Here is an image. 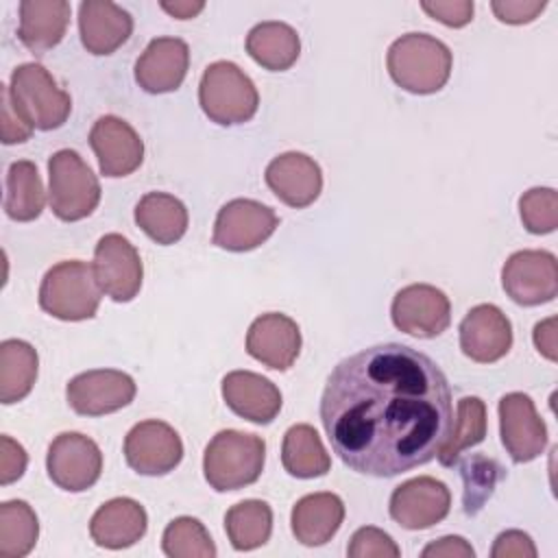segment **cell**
Returning <instances> with one entry per match:
<instances>
[{
    "mask_svg": "<svg viewBox=\"0 0 558 558\" xmlns=\"http://www.w3.org/2000/svg\"><path fill=\"white\" fill-rule=\"evenodd\" d=\"M320 421L344 466L395 477L438 456L453 425L451 388L427 353L401 342L373 344L333 366Z\"/></svg>",
    "mask_w": 558,
    "mask_h": 558,
    "instance_id": "6da1fadb",
    "label": "cell"
},
{
    "mask_svg": "<svg viewBox=\"0 0 558 558\" xmlns=\"http://www.w3.org/2000/svg\"><path fill=\"white\" fill-rule=\"evenodd\" d=\"M453 57L447 44L427 33H405L395 39L386 54L390 78L405 92L427 96L445 87Z\"/></svg>",
    "mask_w": 558,
    "mask_h": 558,
    "instance_id": "7a4b0ae2",
    "label": "cell"
},
{
    "mask_svg": "<svg viewBox=\"0 0 558 558\" xmlns=\"http://www.w3.org/2000/svg\"><path fill=\"white\" fill-rule=\"evenodd\" d=\"M264 462L266 442L262 436L222 429L205 447L203 473L207 484L218 493L240 490L259 480Z\"/></svg>",
    "mask_w": 558,
    "mask_h": 558,
    "instance_id": "3957f363",
    "label": "cell"
},
{
    "mask_svg": "<svg viewBox=\"0 0 558 558\" xmlns=\"http://www.w3.org/2000/svg\"><path fill=\"white\" fill-rule=\"evenodd\" d=\"M102 288L94 266L81 259H65L48 268L39 286V307L68 323L94 318Z\"/></svg>",
    "mask_w": 558,
    "mask_h": 558,
    "instance_id": "277c9868",
    "label": "cell"
},
{
    "mask_svg": "<svg viewBox=\"0 0 558 558\" xmlns=\"http://www.w3.org/2000/svg\"><path fill=\"white\" fill-rule=\"evenodd\" d=\"M198 102L211 122L233 126L248 122L257 113L259 94L251 76L235 63L214 61L201 76Z\"/></svg>",
    "mask_w": 558,
    "mask_h": 558,
    "instance_id": "5b68a950",
    "label": "cell"
},
{
    "mask_svg": "<svg viewBox=\"0 0 558 558\" xmlns=\"http://www.w3.org/2000/svg\"><path fill=\"white\" fill-rule=\"evenodd\" d=\"M9 98L26 124L39 131H52L65 124L72 111V98L57 85L41 63H22L13 70Z\"/></svg>",
    "mask_w": 558,
    "mask_h": 558,
    "instance_id": "8992f818",
    "label": "cell"
},
{
    "mask_svg": "<svg viewBox=\"0 0 558 558\" xmlns=\"http://www.w3.org/2000/svg\"><path fill=\"white\" fill-rule=\"evenodd\" d=\"M48 185L50 209L63 222L87 218L100 203L96 174L72 148H61L48 159Z\"/></svg>",
    "mask_w": 558,
    "mask_h": 558,
    "instance_id": "52a82bcc",
    "label": "cell"
},
{
    "mask_svg": "<svg viewBox=\"0 0 558 558\" xmlns=\"http://www.w3.org/2000/svg\"><path fill=\"white\" fill-rule=\"evenodd\" d=\"M504 292L523 307L549 303L558 294V262L549 251L512 253L501 268Z\"/></svg>",
    "mask_w": 558,
    "mask_h": 558,
    "instance_id": "ba28073f",
    "label": "cell"
},
{
    "mask_svg": "<svg viewBox=\"0 0 558 558\" xmlns=\"http://www.w3.org/2000/svg\"><path fill=\"white\" fill-rule=\"evenodd\" d=\"M279 227L277 214L253 198H233L225 203L214 222L211 242L231 253H244L262 246Z\"/></svg>",
    "mask_w": 558,
    "mask_h": 558,
    "instance_id": "9c48e42d",
    "label": "cell"
},
{
    "mask_svg": "<svg viewBox=\"0 0 558 558\" xmlns=\"http://www.w3.org/2000/svg\"><path fill=\"white\" fill-rule=\"evenodd\" d=\"M48 477L68 493L92 488L102 473L100 447L85 434L63 432L54 436L46 453Z\"/></svg>",
    "mask_w": 558,
    "mask_h": 558,
    "instance_id": "30bf717a",
    "label": "cell"
},
{
    "mask_svg": "<svg viewBox=\"0 0 558 558\" xmlns=\"http://www.w3.org/2000/svg\"><path fill=\"white\" fill-rule=\"evenodd\" d=\"M392 323L399 331L414 338H436L451 323L449 296L429 283L401 288L390 305Z\"/></svg>",
    "mask_w": 558,
    "mask_h": 558,
    "instance_id": "8fae6325",
    "label": "cell"
},
{
    "mask_svg": "<svg viewBox=\"0 0 558 558\" xmlns=\"http://www.w3.org/2000/svg\"><path fill=\"white\" fill-rule=\"evenodd\" d=\"M135 381L116 368H94L74 375L65 386L68 405L81 416H102L135 399Z\"/></svg>",
    "mask_w": 558,
    "mask_h": 558,
    "instance_id": "7c38bea8",
    "label": "cell"
},
{
    "mask_svg": "<svg viewBox=\"0 0 558 558\" xmlns=\"http://www.w3.org/2000/svg\"><path fill=\"white\" fill-rule=\"evenodd\" d=\"M124 460L140 475H166L183 460L181 436L163 421H142L124 438Z\"/></svg>",
    "mask_w": 558,
    "mask_h": 558,
    "instance_id": "4fadbf2b",
    "label": "cell"
},
{
    "mask_svg": "<svg viewBox=\"0 0 558 558\" xmlns=\"http://www.w3.org/2000/svg\"><path fill=\"white\" fill-rule=\"evenodd\" d=\"M94 272L107 296L129 303L140 294L144 266L137 248L120 233H107L94 248Z\"/></svg>",
    "mask_w": 558,
    "mask_h": 558,
    "instance_id": "5bb4252c",
    "label": "cell"
},
{
    "mask_svg": "<svg viewBox=\"0 0 558 558\" xmlns=\"http://www.w3.org/2000/svg\"><path fill=\"white\" fill-rule=\"evenodd\" d=\"M499 434L512 462L536 460L547 447V425L534 401L523 392H508L499 399Z\"/></svg>",
    "mask_w": 558,
    "mask_h": 558,
    "instance_id": "9a60e30c",
    "label": "cell"
},
{
    "mask_svg": "<svg viewBox=\"0 0 558 558\" xmlns=\"http://www.w3.org/2000/svg\"><path fill=\"white\" fill-rule=\"evenodd\" d=\"M451 508V493L445 482L418 475L399 484L390 495V517L405 530H427L440 523Z\"/></svg>",
    "mask_w": 558,
    "mask_h": 558,
    "instance_id": "2e32d148",
    "label": "cell"
},
{
    "mask_svg": "<svg viewBox=\"0 0 558 558\" xmlns=\"http://www.w3.org/2000/svg\"><path fill=\"white\" fill-rule=\"evenodd\" d=\"M89 146L105 177L118 179L135 172L144 161V142L118 116H102L89 131Z\"/></svg>",
    "mask_w": 558,
    "mask_h": 558,
    "instance_id": "e0dca14e",
    "label": "cell"
},
{
    "mask_svg": "<svg viewBox=\"0 0 558 558\" xmlns=\"http://www.w3.org/2000/svg\"><path fill=\"white\" fill-rule=\"evenodd\" d=\"M460 349L480 364L501 360L512 347V325L493 303H480L466 312L460 323Z\"/></svg>",
    "mask_w": 558,
    "mask_h": 558,
    "instance_id": "ac0fdd59",
    "label": "cell"
},
{
    "mask_svg": "<svg viewBox=\"0 0 558 558\" xmlns=\"http://www.w3.org/2000/svg\"><path fill=\"white\" fill-rule=\"evenodd\" d=\"M246 353L272 371H288L301 353V329L286 314H262L246 331Z\"/></svg>",
    "mask_w": 558,
    "mask_h": 558,
    "instance_id": "d6986e66",
    "label": "cell"
},
{
    "mask_svg": "<svg viewBox=\"0 0 558 558\" xmlns=\"http://www.w3.org/2000/svg\"><path fill=\"white\" fill-rule=\"evenodd\" d=\"M270 192L288 207L303 209L312 205L323 190L320 166L305 153H283L275 157L264 172Z\"/></svg>",
    "mask_w": 558,
    "mask_h": 558,
    "instance_id": "ffe728a7",
    "label": "cell"
},
{
    "mask_svg": "<svg viewBox=\"0 0 558 558\" xmlns=\"http://www.w3.org/2000/svg\"><path fill=\"white\" fill-rule=\"evenodd\" d=\"M187 68V44L179 37H157L135 61V81L148 94H168L181 87Z\"/></svg>",
    "mask_w": 558,
    "mask_h": 558,
    "instance_id": "44dd1931",
    "label": "cell"
},
{
    "mask_svg": "<svg viewBox=\"0 0 558 558\" xmlns=\"http://www.w3.org/2000/svg\"><path fill=\"white\" fill-rule=\"evenodd\" d=\"M222 399L227 408L257 425H268L281 410V392L268 379L251 371H231L222 377Z\"/></svg>",
    "mask_w": 558,
    "mask_h": 558,
    "instance_id": "7402d4cb",
    "label": "cell"
},
{
    "mask_svg": "<svg viewBox=\"0 0 558 558\" xmlns=\"http://www.w3.org/2000/svg\"><path fill=\"white\" fill-rule=\"evenodd\" d=\"M81 44L92 54H111L133 33V17L111 0H85L78 4Z\"/></svg>",
    "mask_w": 558,
    "mask_h": 558,
    "instance_id": "603a6c76",
    "label": "cell"
},
{
    "mask_svg": "<svg viewBox=\"0 0 558 558\" xmlns=\"http://www.w3.org/2000/svg\"><path fill=\"white\" fill-rule=\"evenodd\" d=\"M146 530V510L131 497H113L105 501L89 521L92 541L105 549H126L135 545Z\"/></svg>",
    "mask_w": 558,
    "mask_h": 558,
    "instance_id": "cb8c5ba5",
    "label": "cell"
},
{
    "mask_svg": "<svg viewBox=\"0 0 558 558\" xmlns=\"http://www.w3.org/2000/svg\"><path fill=\"white\" fill-rule=\"evenodd\" d=\"M344 521V504L336 493H312L301 497L290 514L292 534L307 547L325 545Z\"/></svg>",
    "mask_w": 558,
    "mask_h": 558,
    "instance_id": "d4e9b609",
    "label": "cell"
},
{
    "mask_svg": "<svg viewBox=\"0 0 558 558\" xmlns=\"http://www.w3.org/2000/svg\"><path fill=\"white\" fill-rule=\"evenodd\" d=\"M70 24V2L65 0H22L20 2V41L33 52L44 54L54 48Z\"/></svg>",
    "mask_w": 558,
    "mask_h": 558,
    "instance_id": "484cf974",
    "label": "cell"
},
{
    "mask_svg": "<svg viewBox=\"0 0 558 558\" xmlns=\"http://www.w3.org/2000/svg\"><path fill=\"white\" fill-rule=\"evenodd\" d=\"M137 227L157 244L179 242L187 231L185 205L166 192H148L135 205Z\"/></svg>",
    "mask_w": 558,
    "mask_h": 558,
    "instance_id": "4316f807",
    "label": "cell"
},
{
    "mask_svg": "<svg viewBox=\"0 0 558 558\" xmlns=\"http://www.w3.org/2000/svg\"><path fill=\"white\" fill-rule=\"evenodd\" d=\"M246 52L270 72L290 70L301 52L296 31L286 22H259L246 35Z\"/></svg>",
    "mask_w": 558,
    "mask_h": 558,
    "instance_id": "83f0119b",
    "label": "cell"
},
{
    "mask_svg": "<svg viewBox=\"0 0 558 558\" xmlns=\"http://www.w3.org/2000/svg\"><path fill=\"white\" fill-rule=\"evenodd\" d=\"M281 464L292 477L312 480L327 475L331 458L323 447L318 432L307 423H299L283 434Z\"/></svg>",
    "mask_w": 558,
    "mask_h": 558,
    "instance_id": "f1b7e54d",
    "label": "cell"
},
{
    "mask_svg": "<svg viewBox=\"0 0 558 558\" xmlns=\"http://www.w3.org/2000/svg\"><path fill=\"white\" fill-rule=\"evenodd\" d=\"M39 357L33 344L9 338L0 342V401L4 405L22 401L35 386Z\"/></svg>",
    "mask_w": 558,
    "mask_h": 558,
    "instance_id": "f546056e",
    "label": "cell"
},
{
    "mask_svg": "<svg viewBox=\"0 0 558 558\" xmlns=\"http://www.w3.org/2000/svg\"><path fill=\"white\" fill-rule=\"evenodd\" d=\"M46 196L37 166L28 159L13 161L7 172L4 211L11 220L31 222L44 211Z\"/></svg>",
    "mask_w": 558,
    "mask_h": 558,
    "instance_id": "4dcf8cb0",
    "label": "cell"
},
{
    "mask_svg": "<svg viewBox=\"0 0 558 558\" xmlns=\"http://www.w3.org/2000/svg\"><path fill=\"white\" fill-rule=\"evenodd\" d=\"M225 532L235 551L262 547L272 532V510L262 499H244L225 514Z\"/></svg>",
    "mask_w": 558,
    "mask_h": 558,
    "instance_id": "1f68e13d",
    "label": "cell"
},
{
    "mask_svg": "<svg viewBox=\"0 0 558 558\" xmlns=\"http://www.w3.org/2000/svg\"><path fill=\"white\" fill-rule=\"evenodd\" d=\"M486 438V403L480 397H462L458 401V414L453 418L451 432L440 447L436 460L442 466H453L460 456L480 445Z\"/></svg>",
    "mask_w": 558,
    "mask_h": 558,
    "instance_id": "d6a6232c",
    "label": "cell"
},
{
    "mask_svg": "<svg viewBox=\"0 0 558 558\" xmlns=\"http://www.w3.org/2000/svg\"><path fill=\"white\" fill-rule=\"evenodd\" d=\"M39 536V521L35 510L22 501L11 499L0 506V556L24 558L33 551Z\"/></svg>",
    "mask_w": 558,
    "mask_h": 558,
    "instance_id": "836d02e7",
    "label": "cell"
},
{
    "mask_svg": "<svg viewBox=\"0 0 558 558\" xmlns=\"http://www.w3.org/2000/svg\"><path fill=\"white\" fill-rule=\"evenodd\" d=\"M161 549L170 558H214L216 545L207 527L194 517L172 519L161 536Z\"/></svg>",
    "mask_w": 558,
    "mask_h": 558,
    "instance_id": "e575fe53",
    "label": "cell"
},
{
    "mask_svg": "<svg viewBox=\"0 0 558 558\" xmlns=\"http://www.w3.org/2000/svg\"><path fill=\"white\" fill-rule=\"evenodd\" d=\"M460 469L464 480V493H462L464 514L473 517L490 499L497 482L504 477V469L497 460L486 456H471L462 462Z\"/></svg>",
    "mask_w": 558,
    "mask_h": 558,
    "instance_id": "d590c367",
    "label": "cell"
},
{
    "mask_svg": "<svg viewBox=\"0 0 558 558\" xmlns=\"http://www.w3.org/2000/svg\"><path fill=\"white\" fill-rule=\"evenodd\" d=\"M523 227L534 235H545L558 227V194L554 187H532L519 198Z\"/></svg>",
    "mask_w": 558,
    "mask_h": 558,
    "instance_id": "8d00e7d4",
    "label": "cell"
},
{
    "mask_svg": "<svg viewBox=\"0 0 558 558\" xmlns=\"http://www.w3.org/2000/svg\"><path fill=\"white\" fill-rule=\"evenodd\" d=\"M347 556H351V558H399L401 549L392 541V536L386 534L384 530L364 525L353 532L349 547H347Z\"/></svg>",
    "mask_w": 558,
    "mask_h": 558,
    "instance_id": "74e56055",
    "label": "cell"
},
{
    "mask_svg": "<svg viewBox=\"0 0 558 558\" xmlns=\"http://www.w3.org/2000/svg\"><path fill=\"white\" fill-rule=\"evenodd\" d=\"M421 9L438 20L445 26L460 28L473 20V2L471 0H436V2H421Z\"/></svg>",
    "mask_w": 558,
    "mask_h": 558,
    "instance_id": "f35d334b",
    "label": "cell"
},
{
    "mask_svg": "<svg viewBox=\"0 0 558 558\" xmlns=\"http://www.w3.org/2000/svg\"><path fill=\"white\" fill-rule=\"evenodd\" d=\"M547 7L545 0H495L490 2L493 13L504 24H527L541 15Z\"/></svg>",
    "mask_w": 558,
    "mask_h": 558,
    "instance_id": "ab89813d",
    "label": "cell"
},
{
    "mask_svg": "<svg viewBox=\"0 0 558 558\" xmlns=\"http://www.w3.org/2000/svg\"><path fill=\"white\" fill-rule=\"evenodd\" d=\"M26 464H28V456L24 447L11 436L2 434L0 436V484L7 486L20 480L26 471Z\"/></svg>",
    "mask_w": 558,
    "mask_h": 558,
    "instance_id": "60d3db41",
    "label": "cell"
},
{
    "mask_svg": "<svg viewBox=\"0 0 558 558\" xmlns=\"http://www.w3.org/2000/svg\"><path fill=\"white\" fill-rule=\"evenodd\" d=\"M536 554L534 541L521 530L501 532L490 549L493 558H536Z\"/></svg>",
    "mask_w": 558,
    "mask_h": 558,
    "instance_id": "b9f144b4",
    "label": "cell"
},
{
    "mask_svg": "<svg viewBox=\"0 0 558 558\" xmlns=\"http://www.w3.org/2000/svg\"><path fill=\"white\" fill-rule=\"evenodd\" d=\"M0 94H2V105H0V113H2V142L4 144H20L26 142L33 135V126L24 122V118L13 109L11 98H9V87L0 85Z\"/></svg>",
    "mask_w": 558,
    "mask_h": 558,
    "instance_id": "7bdbcfd3",
    "label": "cell"
},
{
    "mask_svg": "<svg viewBox=\"0 0 558 558\" xmlns=\"http://www.w3.org/2000/svg\"><path fill=\"white\" fill-rule=\"evenodd\" d=\"M423 558H438V556H447V558H473L475 549L462 538V536H442L434 543H429L423 551Z\"/></svg>",
    "mask_w": 558,
    "mask_h": 558,
    "instance_id": "ee69618b",
    "label": "cell"
},
{
    "mask_svg": "<svg viewBox=\"0 0 558 558\" xmlns=\"http://www.w3.org/2000/svg\"><path fill=\"white\" fill-rule=\"evenodd\" d=\"M534 347L541 355L556 362V318H547L534 327Z\"/></svg>",
    "mask_w": 558,
    "mask_h": 558,
    "instance_id": "f6af8a7d",
    "label": "cell"
},
{
    "mask_svg": "<svg viewBox=\"0 0 558 558\" xmlns=\"http://www.w3.org/2000/svg\"><path fill=\"white\" fill-rule=\"evenodd\" d=\"M161 9L170 13L177 20H190L198 15L205 9V2H190V0H179V2H161Z\"/></svg>",
    "mask_w": 558,
    "mask_h": 558,
    "instance_id": "bcb514c9",
    "label": "cell"
}]
</instances>
